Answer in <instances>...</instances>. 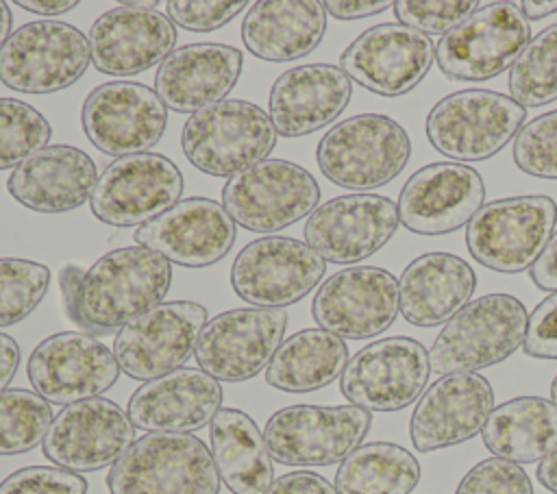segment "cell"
Returning a JSON list of instances; mask_svg holds the SVG:
<instances>
[{"label":"cell","instance_id":"obj_3","mask_svg":"<svg viewBox=\"0 0 557 494\" xmlns=\"http://www.w3.org/2000/svg\"><path fill=\"white\" fill-rule=\"evenodd\" d=\"M209 446L191 433H146L109 468V494H220Z\"/></svg>","mask_w":557,"mask_h":494},{"label":"cell","instance_id":"obj_56","mask_svg":"<svg viewBox=\"0 0 557 494\" xmlns=\"http://www.w3.org/2000/svg\"><path fill=\"white\" fill-rule=\"evenodd\" d=\"M550 400L557 405V376H555L553 383H550Z\"/></svg>","mask_w":557,"mask_h":494},{"label":"cell","instance_id":"obj_27","mask_svg":"<svg viewBox=\"0 0 557 494\" xmlns=\"http://www.w3.org/2000/svg\"><path fill=\"white\" fill-rule=\"evenodd\" d=\"M222 385L200 368H178L146 381L128 398V418L146 433H191L222 409Z\"/></svg>","mask_w":557,"mask_h":494},{"label":"cell","instance_id":"obj_26","mask_svg":"<svg viewBox=\"0 0 557 494\" xmlns=\"http://www.w3.org/2000/svg\"><path fill=\"white\" fill-rule=\"evenodd\" d=\"M87 44L98 72L133 76L163 63L176 46V26L161 11L120 4L96 17Z\"/></svg>","mask_w":557,"mask_h":494},{"label":"cell","instance_id":"obj_31","mask_svg":"<svg viewBox=\"0 0 557 494\" xmlns=\"http://www.w3.org/2000/svg\"><path fill=\"white\" fill-rule=\"evenodd\" d=\"M476 287L470 263L450 252L416 257L398 281L400 313L413 326H437L461 311Z\"/></svg>","mask_w":557,"mask_h":494},{"label":"cell","instance_id":"obj_54","mask_svg":"<svg viewBox=\"0 0 557 494\" xmlns=\"http://www.w3.org/2000/svg\"><path fill=\"white\" fill-rule=\"evenodd\" d=\"M520 11L524 13V17L531 22V20H542L546 15H553L557 11V0H550V2H544V0H524L522 4H518Z\"/></svg>","mask_w":557,"mask_h":494},{"label":"cell","instance_id":"obj_37","mask_svg":"<svg viewBox=\"0 0 557 494\" xmlns=\"http://www.w3.org/2000/svg\"><path fill=\"white\" fill-rule=\"evenodd\" d=\"M509 94L524 107L557 100V24L540 30L509 70Z\"/></svg>","mask_w":557,"mask_h":494},{"label":"cell","instance_id":"obj_30","mask_svg":"<svg viewBox=\"0 0 557 494\" xmlns=\"http://www.w3.org/2000/svg\"><path fill=\"white\" fill-rule=\"evenodd\" d=\"M98 174L91 157L74 146L54 144L22 161L7 181V192L37 213H65L91 198Z\"/></svg>","mask_w":557,"mask_h":494},{"label":"cell","instance_id":"obj_2","mask_svg":"<svg viewBox=\"0 0 557 494\" xmlns=\"http://www.w3.org/2000/svg\"><path fill=\"white\" fill-rule=\"evenodd\" d=\"M411 157L407 131L383 113H359L331 126L318 141L322 174L355 194H368L394 181Z\"/></svg>","mask_w":557,"mask_h":494},{"label":"cell","instance_id":"obj_29","mask_svg":"<svg viewBox=\"0 0 557 494\" xmlns=\"http://www.w3.org/2000/svg\"><path fill=\"white\" fill-rule=\"evenodd\" d=\"M244 57L226 44H187L174 48L154 74L161 102L178 113H196L222 102L237 85Z\"/></svg>","mask_w":557,"mask_h":494},{"label":"cell","instance_id":"obj_8","mask_svg":"<svg viewBox=\"0 0 557 494\" xmlns=\"http://www.w3.org/2000/svg\"><path fill=\"white\" fill-rule=\"evenodd\" d=\"M370 427L372 413L357 405H289L270 416L263 440L276 464L331 466L359 448Z\"/></svg>","mask_w":557,"mask_h":494},{"label":"cell","instance_id":"obj_20","mask_svg":"<svg viewBox=\"0 0 557 494\" xmlns=\"http://www.w3.org/2000/svg\"><path fill=\"white\" fill-rule=\"evenodd\" d=\"M135 442L128 413L109 398H89L63 407L44 442V455L63 470L94 472L113 466Z\"/></svg>","mask_w":557,"mask_h":494},{"label":"cell","instance_id":"obj_15","mask_svg":"<svg viewBox=\"0 0 557 494\" xmlns=\"http://www.w3.org/2000/svg\"><path fill=\"white\" fill-rule=\"evenodd\" d=\"M207 309L194 300H170L152 307L120 329L113 355L120 370L137 381L170 374L194 355Z\"/></svg>","mask_w":557,"mask_h":494},{"label":"cell","instance_id":"obj_11","mask_svg":"<svg viewBox=\"0 0 557 494\" xmlns=\"http://www.w3.org/2000/svg\"><path fill=\"white\" fill-rule=\"evenodd\" d=\"M320 202L309 170L285 159H265L226 181L222 207L231 220L255 233L281 231L309 218Z\"/></svg>","mask_w":557,"mask_h":494},{"label":"cell","instance_id":"obj_28","mask_svg":"<svg viewBox=\"0 0 557 494\" xmlns=\"http://www.w3.org/2000/svg\"><path fill=\"white\" fill-rule=\"evenodd\" d=\"M350 96L352 81L339 65H296L274 81L268 115L278 135L302 137L337 120L348 107Z\"/></svg>","mask_w":557,"mask_h":494},{"label":"cell","instance_id":"obj_38","mask_svg":"<svg viewBox=\"0 0 557 494\" xmlns=\"http://www.w3.org/2000/svg\"><path fill=\"white\" fill-rule=\"evenodd\" d=\"M52 420L50 403L37 392H0V455H20L39 446Z\"/></svg>","mask_w":557,"mask_h":494},{"label":"cell","instance_id":"obj_55","mask_svg":"<svg viewBox=\"0 0 557 494\" xmlns=\"http://www.w3.org/2000/svg\"><path fill=\"white\" fill-rule=\"evenodd\" d=\"M11 24H13V15L9 11V4L0 0V48L11 37Z\"/></svg>","mask_w":557,"mask_h":494},{"label":"cell","instance_id":"obj_44","mask_svg":"<svg viewBox=\"0 0 557 494\" xmlns=\"http://www.w3.org/2000/svg\"><path fill=\"white\" fill-rule=\"evenodd\" d=\"M0 494H87V481L57 466H26L0 483Z\"/></svg>","mask_w":557,"mask_h":494},{"label":"cell","instance_id":"obj_10","mask_svg":"<svg viewBox=\"0 0 557 494\" xmlns=\"http://www.w3.org/2000/svg\"><path fill=\"white\" fill-rule=\"evenodd\" d=\"M87 37L59 20L26 22L0 48V81L22 94H54L89 67Z\"/></svg>","mask_w":557,"mask_h":494},{"label":"cell","instance_id":"obj_12","mask_svg":"<svg viewBox=\"0 0 557 494\" xmlns=\"http://www.w3.org/2000/svg\"><path fill=\"white\" fill-rule=\"evenodd\" d=\"M429 350L413 337H383L357 350L342 376L339 390L350 405L366 411H400L429 383Z\"/></svg>","mask_w":557,"mask_h":494},{"label":"cell","instance_id":"obj_16","mask_svg":"<svg viewBox=\"0 0 557 494\" xmlns=\"http://www.w3.org/2000/svg\"><path fill=\"white\" fill-rule=\"evenodd\" d=\"M285 329V309H231L207 320L194 357L200 370L215 381H248L270 366Z\"/></svg>","mask_w":557,"mask_h":494},{"label":"cell","instance_id":"obj_49","mask_svg":"<svg viewBox=\"0 0 557 494\" xmlns=\"http://www.w3.org/2000/svg\"><path fill=\"white\" fill-rule=\"evenodd\" d=\"M326 13L333 15L335 20H361V17H370V15H376L385 9H389L394 2L389 0H326L322 2Z\"/></svg>","mask_w":557,"mask_h":494},{"label":"cell","instance_id":"obj_36","mask_svg":"<svg viewBox=\"0 0 557 494\" xmlns=\"http://www.w3.org/2000/svg\"><path fill=\"white\" fill-rule=\"evenodd\" d=\"M418 481V459L392 442L361 444L335 472L337 494H409Z\"/></svg>","mask_w":557,"mask_h":494},{"label":"cell","instance_id":"obj_47","mask_svg":"<svg viewBox=\"0 0 557 494\" xmlns=\"http://www.w3.org/2000/svg\"><path fill=\"white\" fill-rule=\"evenodd\" d=\"M265 494H337V490L311 470H294L278 477Z\"/></svg>","mask_w":557,"mask_h":494},{"label":"cell","instance_id":"obj_43","mask_svg":"<svg viewBox=\"0 0 557 494\" xmlns=\"http://www.w3.org/2000/svg\"><path fill=\"white\" fill-rule=\"evenodd\" d=\"M455 494H533V485L522 466L490 457L463 474Z\"/></svg>","mask_w":557,"mask_h":494},{"label":"cell","instance_id":"obj_17","mask_svg":"<svg viewBox=\"0 0 557 494\" xmlns=\"http://www.w3.org/2000/svg\"><path fill=\"white\" fill-rule=\"evenodd\" d=\"M113 350L83 331L46 337L28 357L26 374L35 392L50 405H74L98 398L120 376Z\"/></svg>","mask_w":557,"mask_h":494},{"label":"cell","instance_id":"obj_1","mask_svg":"<svg viewBox=\"0 0 557 494\" xmlns=\"http://www.w3.org/2000/svg\"><path fill=\"white\" fill-rule=\"evenodd\" d=\"M172 283V263L144 246L102 255L85 270L78 292V326L109 333L161 305Z\"/></svg>","mask_w":557,"mask_h":494},{"label":"cell","instance_id":"obj_41","mask_svg":"<svg viewBox=\"0 0 557 494\" xmlns=\"http://www.w3.org/2000/svg\"><path fill=\"white\" fill-rule=\"evenodd\" d=\"M511 152L524 174L557 181V109L527 122L518 131Z\"/></svg>","mask_w":557,"mask_h":494},{"label":"cell","instance_id":"obj_14","mask_svg":"<svg viewBox=\"0 0 557 494\" xmlns=\"http://www.w3.org/2000/svg\"><path fill=\"white\" fill-rule=\"evenodd\" d=\"M324 272L326 261L305 242L270 235L237 252L231 265V285L252 307L283 309L305 298Z\"/></svg>","mask_w":557,"mask_h":494},{"label":"cell","instance_id":"obj_33","mask_svg":"<svg viewBox=\"0 0 557 494\" xmlns=\"http://www.w3.org/2000/svg\"><path fill=\"white\" fill-rule=\"evenodd\" d=\"M211 455L222 483L233 494H265L274 483V466L263 433L242 411L222 407L209 424Z\"/></svg>","mask_w":557,"mask_h":494},{"label":"cell","instance_id":"obj_53","mask_svg":"<svg viewBox=\"0 0 557 494\" xmlns=\"http://www.w3.org/2000/svg\"><path fill=\"white\" fill-rule=\"evenodd\" d=\"M537 481L553 494H557V448L544 457L537 466Z\"/></svg>","mask_w":557,"mask_h":494},{"label":"cell","instance_id":"obj_21","mask_svg":"<svg viewBox=\"0 0 557 494\" xmlns=\"http://www.w3.org/2000/svg\"><path fill=\"white\" fill-rule=\"evenodd\" d=\"M435 61L429 35L403 24L383 22L363 30L339 57V67L357 85L398 98L416 89Z\"/></svg>","mask_w":557,"mask_h":494},{"label":"cell","instance_id":"obj_19","mask_svg":"<svg viewBox=\"0 0 557 494\" xmlns=\"http://www.w3.org/2000/svg\"><path fill=\"white\" fill-rule=\"evenodd\" d=\"M81 124L98 150L120 159L159 144L168 126V107L141 83L111 81L87 94Z\"/></svg>","mask_w":557,"mask_h":494},{"label":"cell","instance_id":"obj_34","mask_svg":"<svg viewBox=\"0 0 557 494\" xmlns=\"http://www.w3.org/2000/svg\"><path fill=\"white\" fill-rule=\"evenodd\" d=\"M483 444L511 464H535L557 448V405L542 396H518L492 409Z\"/></svg>","mask_w":557,"mask_h":494},{"label":"cell","instance_id":"obj_22","mask_svg":"<svg viewBox=\"0 0 557 494\" xmlns=\"http://www.w3.org/2000/svg\"><path fill=\"white\" fill-rule=\"evenodd\" d=\"M398 207L379 194H346L318 205L305 222V244L324 261L357 263L379 252L396 233Z\"/></svg>","mask_w":557,"mask_h":494},{"label":"cell","instance_id":"obj_24","mask_svg":"<svg viewBox=\"0 0 557 494\" xmlns=\"http://www.w3.org/2000/svg\"><path fill=\"white\" fill-rule=\"evenodd\" d=\"M494 409V390L476 372L437 379L418 400L409 435L418 453H433L472 440L483 431Z\"/></svg>","mask_w":557,"mask_h":494},{"label":"cell","instance_id":"obj_23","mask_svg":"<svg viewBox=\"0 0 557 494\" xmlns=\"http://www.w3.org/2000/svg\"><path fill=\"white\" fill-rule=\"evenodd\" d=\"M485 200L481 174L455 161L429 163L413 172L400 189L398 220L418 235L453 233L476 215Z\"/></svg>","mask_w":557,"mask_h":494},{"label":"cell","instance_id":"obj_4","mask_svg":"<svg viewBox=\"0 0 557 494\" xmlns=\"http://www.w3.org/2000/svg\"><path fill=\"white\" fill-rule=\"evenodd\" d=\"M529 316L511 294H485L457 311L435 337L429 363L435 374L476 372L511 357L524 342Z\"/></svg>","mask_w":557,"mask_h":494},{"label":"cell","instance_id":"obj_46","mask_svg":"<svg viewBox=\"0 0 557 494\" xmlns=\"http://www.w3.org/2000/svg\"><path fill=\"white\" fill-rule=\"evenodd\" d=\"M522 350L535 359H557V292L531 311Z\"/></svg>","mask_w":557,"mask_h":494},{"label":"cell","instance_id":"obj_7","mask_svg":"<svg viewBox=\"0 0 557 494\" xmlns=\"http://www.w3.org/2000/svg\"><path fill=\"white\" fill-rule=\"evenodd\" d=\"M527 109L511 96L490 89H461L440 102L426 115L431 146L453 161H483L516 139Z\"/></svg>","mask_w":557,"mask_h":494},{"label":"cell","instance_id":"obj_5","mask_svg":"<svg viewBox=\"0 0 557 494\" xmlns=\"http://www.w3.org/2000/svg\"><path fill=\"white\" fill-rule=\"evenodd\" d=\"M270 115L246 100H222L191 113L181 133L187 161L211 176H235L268 159L276 146Z\"/></svg>","mask_w":557,"mask_h":494},{"label":"cell","instance_id":"obj_35","mask_svg":"<svg viewBox=\"0 0 557 494\" xmlns=\"http://www.w3.org/2000/svg\"><path fill=\"white\" fill-rule=\"evenodd\" d=\"M348 363V346L324 329H302L287 339L265 368L268 385L305 394L326 387L342 376Z\"/></svg>","mask_w":557,"mask_h":494},{"label":"cell","instance_id":"obj_6","mask_svg":"<svg viewBox=\"0 0 557 494\" xmlns=\"http://www.w3.org/2000/svg\"><path fill=\"white\" fill-rule=\"evenodd\" d=\"M557 224L550 196H511L485 202L466 226V246L474 261L500 274L531 270Z\"/></svg>","mask_w":557,"mask_h":494},{"label":"cell","instance_id":"obj_42","mask_svg":"<svg viewBox=\"0 0 557 494\" xmlns=\"http://www.w3.org/2000/svg\"><path fill=\"white\" fill-rule=\"evenodd\" d=\"M398 24L420 30L424 35H446L455 26H459L466 17H470L479 2L474 0H398L392 4Z\"/></svg>","mask_w":557,"mask_h":494},{"label":"cell","instance_id":"obj_39","mask_svg":"<svg viewBox=\"0 0 557 494\" xmlns=\"http://www.w3.org/2000/svg\"><path fill=\"white\" fill-rule=\"evenodd\" d=\"M48 265L20 257H0V329L22 322L46 296Z\"/></svg>","mask_w":557,"mask_h":494},{"label":"cell","instance_id":"obj_52","mask_svg":"<svg viewBox=\"0 0 557 494\" xmlns=\"http://www.w3.org/2000/svg\"><path fill=\"white\" fill-rule=\"evenodd\" d=\"M20 9H26L30 13H37V15H44V17H50V15H59V13H65L70 9L76 7L74 0H17L15 2Z\"/></svg>","mask_w":557,"mask_h":494},{"label":"cell","instance_id":"obj_9","mask_svg":"<svg viewBox=\"0 0 557 494\" xmlns=\"http://www.w3.org/2000/svg\"><path fill=\"white\" fill-rule=\"evenodd\" d=\"M531 41V26L516 2L479 7L435 44L440 72L459 83H481L503 74Z\"/></svg>","mask_w":557,"mask_h":494},{"label":"cell","instance_id":"obj_13","mask_svg":"<svg viewBox=\"0 0 557 494\" xmlns=\"http://www.w3.org/2000/svg\"><path fill=\"white\" fill-rule=\"evenodd\" d=\"M183 174L157 152L113 159L98 176L89 198L91 213L111 226H141L181 200Z\"/></svg>","mask_w":557,"mask_h":494},{"label":"cell","instance_id":"obj_18","mask_svg":"<svg viewBox=\"0 0 557 494\" xmlns=\"http://www.w3.org/2000/svg\"><path fill=\"white\" fill-rule=\"evenodd\" d=\"M400 311L398 279L376 265H348L315 292V324L342 339H368L392 326Z\"/></svg>","mask_w":557,"mask_h":494},{"label":"cell","instance_id":"obj_48","mask_svg":"<svg viewBox=\"0 0 557 494\" xmlns=\"http://www.w3.org/2000/svg\"><path fill=\"white\" fill-rule=\"evenodd\" d=\"M529 276L535 287L544 292H557V231L550 235L546 248L537 257V261L531 265Z\"/></svg>","mask_w":557,"mask_h":494},{"label":"cell","instance_id":"obj_51","mask_svg":"<svg viewBox=\"0 0 557 494\" xmlns=\"http://www.w3.org/2000/svg\"><path fill=\"white\" fill-rule=\"evenodd\" d=\"M17 366H20L17 342L11 335L0 333V392H4L7 385L13 381Z\"/></svg>","mask_w":557,"mask_h":494},{"label":"cell","instance_id":"obj_45","mask_svg":"<svg viewBox=\"0 0 557 494\" xmlns=\"http://www.w3.org/2000/svg\"><path fill=\"white\" fill-rule=\"evenodd\" d=\"M248 2H222V0H170L168 17L174 26L191 33H209L228 24Z\"/></svg>","mask_w":557,"mask_h":494},{"label":"cell","instance_id":"obj_25","mask_svg":"<svg viewBox=\"0 0 557 494\" xmlns=\"http://www.w3.org/2000/svg\"><path fill=\"white\" fill-rule=\"evenodd\" d=\"M135 242L159 252L170 263L207 268L231 250L235 222L220 202L194 196L178 200L159 218L137 226Z\"/></svg>","mask_w":557,"mask_h":494},{"label":"cell","instance_id":"obj_32","mask_svg":"<svg viewBox=\"0 0 557 494\" xmlns=\"http://www.w3.org/2000/svg\"><path fill=\"white\" fill-rule=\"evenodd\" d=\"M326 33V9L318 0H261L242 22L244 46L263 61H296L313 52Z\"/></svg>","mask_w":557,"mask_h":494},{"label":"cell","instance_id":"obj_40","mask_svg":"<svg viewBox=\"0 0 557 494\" xmlns=\"http://www.w3.org/2000/svg\"><path fill=\"white\" fill-rule=\"evenodd\" d=\"M50 135V122L35 107L15 98H0V170H15L46 148Z\"/></svg>","mask_w":557,"mask_h":494},{"label":"cell","instance_id":"obj_50","mask_svg":"<svg viewBox=\"0 0 557 494\" xmlns=\"http://www.w3.org/2000/svg\"><path fill=\"white\" fill-rule=\"evenodd\" d=\"M85 270L76 263H67L61 268L59 274V289H61V298H63V307L67 318L78 324V292H81V283H83Z\"/></svg>","mask_w":557,"mask_h":494}]
</instances>
